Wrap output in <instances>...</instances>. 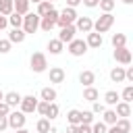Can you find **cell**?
<instances>
[{
	"mask_svg": "<svg viewBox=\"0 0 133 133\" xmlns=\"http://www.w3.org/2000/svg\"><path fill=\"white\" fill-rule=\"evenodd\" d=\"M83 100L85 102H98L100 100V91L91 85V87H83Z\"/></svg>",
	"mask_w": 133,
	"mask_h": 133,
	"instance_id": "cell-23",
	"label": "cell"
},
{
	"mask_svg": "<svg viewBox=\"0 0 133 133\" xmlns=\"http://www.w3.org/2000/svg\"><path fill=\"white\" fill-rule=\"evenodd\" d=\"M98 6H100V10H102V12H112V10H114V6H116V0H100V2H98Z\"/></svg>",
	"mask_w": 133,
	"mask_h": 133,
	"instance_id": "cell-32",
	"label": "cell"
},
{
	"mask_svg": "<svg viewBox=\"0 0 133 133\" xmlns=\"http://www.w3.org/2000/svg\"><path fill=\"white\" fill-rule=\"evenodd\" d=\"M104 110H106V106H104L100 100H98V102H91V112H94V114H102Z\"/></svg>",
	"mask_w": 133,
	"mask_h": 133,
	"instance_id": "cell-37",
	"label": "cell"
},
{
	"mask_svg": "<svg viewBox=\"0 0 133 133\" xmlns=\"http://www.w3.org/2000/svg\"><path fill=\"white\" fill-rule=\"evenodd\" d=\"M58 114H60V108H58V104H56V102H50V104H48V110H46V116H44V118H48V121H54V118H58Z\"/></svg>",
	"mask_w": 133,
	"mask_h": 133,
	"instance_id": "cell-27",
	"label": "cell"
},
{
	"mask_svg": "<svg viewBox=\"0 0 133 133\" xmlns=\"http://www.w3.org/2000/svg\"><path fill=\"white\" fill-rule=\"evenodd\" d=\"M106 129H108V127H106L102 121H94V123H91V133H106Z\"/></svg>",
	"mask_w": 133,
	"mask_h": 133,
	"instance_id": "cell-36",
	"label": "cell"
},
{
	"mask_svg": "<svg viewBox=\"0 0 133 133\" xmlns=\"http://www.w3.org/2000/svg\"><path fill=\"white\" fill-rule=\"evenodd\" d=\"M21 29L25 31V35L35 33V31L39 29V17H37L35 12H27V15H23V25H21Z\"/></svg>",
	"mask_w": 133,
	"mask_h": 133,
	"instance_id": "cell-4",
	"label": "cell"
},
{
	"mask_svg": "<svg viewBox=\"0 0 133 133\" xmlns=\"http://www.w3.org/2000/svg\"><path fill=\"white\" fill-rule=\"evenodd\" d=\"M6 19H8L10 29H21V25H23V15H19V12H10Z\"/></svg>",
	"mask_w": 133,
	"mask_h": 133,
	"instance_id": "cell-25",
	"label": "cell"
},
{
	"mask_svg": "<svg viewBox=\"0 0 133 133\" xmlns=\"http://www.w3.org/2000/svg\"><path fill=\"white\" fill-rule=\"evenodd\" d=\"M48 133H58V129H56L54 125H50V131H48Z\"/></svg>",
	"mask_w": 133,
	"mask_h": 133,
	"instance_id": "cell-50",
	"label": "cell"
},
{
	"mask_svg": "<svg viewBox=\"0 0 133 133\" xmlns=\"http://www.w3.org/2000/svg\"><path fill=\"white\" fill-rule=\"evenodd\" d=\"M35 131H37V133H48V131H50V121L42 116V118L35 123Z\"/></svg>",
	"mask_w": 133,
	"mask_h": 133,
	"instance_id": "cell-33",
	"label": "cell"
},
{
	"mask_svg": "<svg viewBox=\"0 0 133 133\" xmlns=\"http://www.w3.org/2000/svg\"><path fill=\"white\" fill-rule=\"evenodd\" d=\"M8 129V121H6V116H0V133H4Z\"/></svg>",
	"mask_w": 133,
	"mask_h": 133,
	"instance_id": "cell-43",
	"label": "cell"
},
{
	"mask_svg": "<svg viewBox=\"0 0 133 133\" xmlns=\"http://www.w3.org/2000/svg\"><path fill=\"white\" fill-rule=\"evenodd\" d=\"M25 37H27V35H25V31H23V29H10L6 39H8L10 44H23V42H25Z\"/></svg>",
	"mask_w": 133,
	"mask_h": 133,
	"instance_id": "cell-19",
	"label": "cell"
},
{
	"mask_svg": "<svg viewBox=\"0 0 133 133\" xmlns=\"http://www.w3.org/2000/svg\"><path fill=\"white\" fill-rule=\"evenodd\" d=\"M6 27H8V19H6V17H2V15H0V31H4V29H6Z\"/></svg>",
	"mask_w": 133,
	"mask_h": 133,
	"instance_id": "cell-45",
	"label": "cell"
},
{
	"mask_svg": "<svg viewBox=\"0 0 133 133\" xmlns=\"http://www.w3.org/2000/svg\"><path fill=\"white\" fill-rule=\"evenodd\" d=\"M15 133H31V131H29V129H25V127H23V129H17V131H15Z\"/></svg>",
	"mask_w": 133,
	"mask_h": 133,
	"instance_id": "cell-49",
	"label": "cell"
},
{
	"mask_svg": "<svg viewBox=\"0 0 133 133\" xmlns=\"http://www.w3.org/2000/svg\"><path fill=\"white\" fill-rule=\"evenodd\" d=\"M56 98H58V94H56V89H54L52 85L42 87V91H39V100H44V102H54Z\"/></svg>",
	"mask_w": 133,
	"mask_h": 133,
	"instance_id": "cell-17",
	"label": "cell"
},
{
	"mask_svg": "<svg viewBox=\"0 0 133 133\" xmlns=\"http://www.w3.org/2000/svg\"><path fill=\"white\" fill-rule=\"evenodd\" d=\"M29 6H31L29 0H12V8H15V12H19V15H27V12H29Z\"/></svg>",
	"mask_w": 133,
	"mask_h": 133,
	"instance_id": "cell-24",
	"label": "cell"
},
{
	"mask_svg": "<svg viewBox=\"0 0 133 133\" xmlns=\"http://www.w3.org/2000/svg\"><path fill=\"white\" fill-rule=\"evenodd\" d=\"M29 2H33V4H39V2H42V0H29Z\"/></svg>",
	"mask_w": 133,
	"mask_h": 133,
	"instance_id": "cell-53",
	"label": "cell"
},
{
	"mask_svg": "<svg viewBox=\"0 0 133 133\" xmlns=\"http://www.w3.org/2000/svg\"><path fill=\"white\" fill-rule=\"evenodd\" d=\"M96 114L91 112V110H81V125H91L96 118H94Z\"/></svg>",
	"mask_w": 133,
	"mask_h": 133,
	"instance_id": "cell-35",
	"label": "cell"
},
{
	"mask_svg": "<svg viewBox=\"0 0 133 133\" xmlns=\"http://www.w3.org/2000/svg\"><path fill=\"white\" fill-rule=\"evenodd\" d=\"M66 121H69V125H81V110L71 108L66 112Z\"/></svg>",
	"mask_w": 133,
	"mask_h": 133,
	"instance_id": "cell-28",
	"label": "cell"
},
{
	"mask_svg": "<svg viewBox=\"0 0 133 133\" xmlns=\"http://www.w3.org/2000/svg\"><path fill=\"white\" fill-rule=\"evenodd\" d=\"M21 98H23V96H21L19 91H6V94H4V100H2V102H6V104H8L10 108H17V106L21 104Z\"/></svg>",
	"mask_w": 133,
	"mask_h": 133,
	"instance_id": "cell-18",
	"label": "cell"
},
{
	"mask_svg": "<svg viewBox=\"0 0 133 133\" xmlns=\"http://www.w3.org/2000/svg\"><path fill=\"white\" fill-rule=\"evenodd\" d=\"M37 98L33 96V94H29V96H23L21 98V104H19V110L23 112V114H31V112H35V108H37Z\"/></svg>",
	"mask_w": 133,
	"mask_h": 133,
	"instance_id": "cell-8",
	"label": "cell"
},
{
	"mask_svg": "<svg viewBox=\"0 0 133 133\" xmlns=\"http://www.w3.org/2000/svg\"><path fill=\"white\" fill-rule=\"evenodd\" d=\"M66 50H69V54H71V56L79 58V56H83V54L87 52V44H85V39L75 37L73 42H69V44H66Z\"/></svg>",
	"mask_w": 133,
	"mask_h": 133,
	"instance_id": "cell-7",
	"label": "cell"
},
{
	"mask_svg": "<svg viewBox=\"0 0 133 133\" xmlns=\"http://www.w3.org/2000/svg\"><path fill=\"white\" fill-rule=\"evenodd\" d=\"M98 2H100V0H81V4H85L87 8H96Z\"/></svg>",
	"mask_w": 133,
	"mask_h": 133,
	"instance_id": "cell-44",
	"label": "cell"
},
{
	"mask_svg": "<svg viewBox=\"0 0 133 133\" xmlns=\"http://www.w3.org/2000/svg\"><path fill=\"white\" fill-rule=\"evenodd\" d=\"M6 121H8V129L17 131V129H23V127H25V123H27V114H23L21 110H10L8 116H6Z\"/></svg>",
	"mask_w": 133,
	"mask_h": 133,
	"instance_id": "cell-5",
	"label": "cell"
},
{
	"mask_svg": "<svg viewBox=\"0 0 133 133\" xmlns=\"http://www.w3.org/2000/svg\"><path fill=\"white\" fill-rule=\"evenodd\" d=\"M29 69L33 73H46L48 71V58L44 52H33L29 56Z\"/></svg>",
	"mask_w": 133,
	"mask_h": 133,
	"instance_id": "cell-2",
	"label": "cell"
},
{
	"mask_svg": "<svg viewBox=\"0 0 133 133\" xmlns=\"http://www.w3.org/2000/svg\"><path fill=\"white\" fill-rule=\"evenodd\" d=\"M118 96H121V102L131 104V102H133V85H125V89H123Z\"/></svg>",
	"mask_w": 133,
	"mask_h": 133,
	"instance_id": "cell-30",
	"label": "cell"
},
{
	"mask_svg": "<svg viewBox=\"0 0 133 133\" xmlns=\"http://www.w3.org/2000/svg\"><path fill=\"white\" fill-rule=\"evenodd\" d=\"M116 112H114V108H106L104 112H102V123L106 125V127H112L114 123H116Z\"/></svg>",
	"mask_w": 133,
	"mask_h": 133,
	"instance_id": "cell-20",
	"label": "cell"
},
{
	"mask_svg": "<svg viewBox=\"0 0 133 133\" xmlns=\"http://www.w3.org/2000/svg\"><path fill=\"white\" fill-rule=\"evenodd\" d=\"M75 25V29H77V33H89V31H94V19L91 17H77V21L73 23Z\"/></svg>",
	"mask_w": 133,
	"mask_h": 133,
	"instance_id": "cell-9",
	"label": "cell"
},
{
	"mask_svg": "<svg viewBox=\"0 0 133 133\" xmlns=\"http://www.w3.org/2000/svg\"><path fill=\"white\" fill-rule=\"evenodd\" d=\"M106 133H123V131H121L116 125H112V127H108V129H106Z\"/></svg>",
	"mask_w": 133,
	"mask_h": 133,
	"instance_id": "cell-47",
	"label": "cell"
},
{
	"mask_svg": "<svg viewBox=\"0 0 133 133\" xmlns=\"http://www.w3.org/2000/svg\"><path fill=\"white\" fill-rule=\"evenodd\" d=\"M12 108L6 104V102H0V116H8V112H10Z\"/></svg>",
	"mask_w": 133,
	"mask_h": 133,
	"instance_id": "cell-40",
	"label": "cell"
},
{
	"mask_svg": "<svg viewBox=\"0 0 133 133\" xmlns=\"http://www.w3.org/2000/svg\"><path fill=\"white\" fill-rule=\"evenodd\" d=\"M77 133H91V125H77Z\"/></svg>",
	"mask_w": 133,
	"mask_h": 133,
	"instance_id": "cell-42",
	"label": "cell"
},
{
	"mask_svg": "<svg viewBox=\"0 0 133 133\" xmlns=\"http://www.w3.org/2000/svg\"><path fill=\"white\" fill-rule=\"evenodd\" d=\"M112 56H114V60H116L118 64H125V66H129V64H131V60H133L131 50H129L127 46H125V48H114Z\"/></svg>",
	"mask_w": 133,
	"mask_h": 133,
	"instance_id": "cell-10",
	"label": "cell"
},
{
	"mask_svg": "<svg viewBox=\"0 0 133 133\" xmlns=\"http://www.w3.org/2000/svg\"><path fill=\"white\" fill-rule=\"evenodd\" d=\"M56 21H58V10L52 8L46 17H39V29L46 31V33H50V31L56 27Z\"/></svg>",
	"mask_w": 133,
	"mask_h": 133,
	"instance_id": "cell-6",
	"label": "cell"
},
{
	"mask_svg": "<svg viewBox=\"0 0 133 133\" xmlns=\"http://www.w3.org/2000/svg\"><path fill=\"white\" fill-rule=\"evenodd\" d=\"M2 100H4V91L0 89V102H2Z\"/></svg>",
	"mask_w": 133,
	"mask_h": 133,
	"instance_id": "cell-51",
	"label": "cell"
},
{
	"mask_svg": "<svg viewBox=\"0 0 133 133\" xmlns=\"http://www.w3.org/2000/svg\"><path fill=\"white\" fill-rule=\"evenodd\" d=\"M79 83H81L83 87H91V85L96 83V73L89 71V69H87V71H81V73H79Z\"/></svg>",
	"mask_w": 133,
	"mask_h": 133,
	"instance_id": "cell-14",
	"label": "cell"
},
{
	"mask_svg": "<svg viewBox=\"0 0 133 133\" xmlns=\"http://www.w3.org/2000/svg\"><path fill=\"white\" fill-rule=\"evenodd\" d=\"M62 50H64V44H62L58 37H54V39H50V42H48V52H50V54L58 56Z\"/></svg>",
	"mask_w": 133,
	"mask_h": 133,
	"instance_id": "cell-21",
	"label": "cell"
},
{
	"mask_svg": "<svg viewBox=\"0 0 133 133\" xmlns=\"http://www.w3.org/2000/svg\"><path fill=\"white\" fill-rule=\"evenodd\" d=\"M110 44H112V48H125L127 46V35L125 33H112Z\"/></svg>",
	"mask_w": 133,
	"mask_h": 133,
	"instance_id": "cell-26",
	"label": "cell"
},
{
	"mask_svg": "<svg viewBox=\"0 0 133 133\" xmlns=\"http://www.w3.org/2000/svg\"><path fill=\"white\" fill-rule=\"evenodd\" d=\"M52 8H54V4H52V2H46V0H42V2L37 4V10H35V15H37V17H46V15H48Z\"/></svg>",
	"mask_w": 133,
	"mask_h": 133,
	"instance_id": "cell-29",
	"label": "cell"
},
{
	"mask_svg": "<svg viewBox=\"0 0 133 133\" xmlns=\"http://www.w3.org/2000/svg\"><path fill=\"white\" fill-rule=\"evenodd\" d=\"M79 4H81V0H66V6L69 8H77Z\"/></svg>",
	"mask_w": 133,
	"mask_h": 133,
	"instance_id": "cell-46",
	"label": "cell"
},
{
	"mask_svg": "<svg viewBox=\"0 0 133 133\" xmlns=\"http://www.w3.org/2000/svg\"><path fill=\"white\" fill-rule=\"evenodd\" d=\"M123 2H125V4H133V0H123Z\"/></svg>",
	"mask_w": 133,
	"mask_h": 133,
	"instance_id": "cell-52",
	"label": "cell"
},
{
	"mask_svg": "<svg viewBox=\"0 0 133 133\" xmlns=\"http://www.w3.org/2000/svg\"><path fill=\"white\" fill-rule=\"evenodd\" d=\"M75 33H77L75 25H66V27H62V29H60L58 39H60L62 44H69V42H73V39H75Z\"/></svg>",
	"mask_w": 133,
	"mask_h": 133,
	"instance_id": "cell-13",
	"label": "cell"
},
{
	"mask_svg": "<svg viewBox=\"0 0 133 133\" xmlns=\"http://www.w3.org/2000/svg\"><path fill=\"white\" fill-rule=\"evenodd\" d=\"M10 48H12V44H10L8 39H2V37H0V54H8Z\"/></svg>",
	"mask_w": 133,
	"mask_h": 133,
	"instance_id": "cell-38",
	"label": "cell"
},
{
	"mask_svg": "<svg viewBox=\"0 0 133 133\" xmlns=\"http://www.w3.org/2000/svg\"><path fill=\"white\" fill-rule=\"evenodd\" d=\"M66 133H77V125H69L66 127Z\"/></svg>",
	"mask_w": 133,
	"mask_h": 133,
	"instance_id": "cell-48",
	"label": "cell"
},
{
	"mask_svg": "<svg viewBox=\"0 0 133 133\" xmlns=\"http://www.w3.org/2000/svg\"><path fill=\"white\" fill-rule=\"evenodd\" d=\"M125 81L133 83V66H125Z\"/></svg>",
	"mask_w": 133,
	"mask_h": 133,
	"instance_id": "cell-41",
	"label": "cell"
},
{
	"mask_svg": "<svg viewBox=\"0 0 133 133\" xmlns=\"http://www.w3.org/2000/svg\"><path fill=\"white\" fill-rule=\"evenodd\" d=\"M110 79H112V83H123L125 81V66H112Z\"/></svg>",
	"mask_w": 133,
	"mask_h": 133,
	"instance_id": "cell-22",
	"label": "cell"
},
{
	"mask_svg": "<svg viewBox=\"0 0 133 133\" xmlns=\"http://www.w3.org/2000/svg\"><path fill=\"white\" fill-rule=\"evenodd\" d=\"M48 104H50V102H44V100H39V102H37V108H35V112H39L42 116H46V110H48Z\"/></svg>",
	"mask_w": 133,
	"mask_h": 133,
	"instance_id": "cell-39",
	"label": "cell"
},
{
	"mask_svg": "<svg viewBox=\"0 0 133 133\" xmlns=\"http://www.w3.org/2000/svg\"><path fill=\"white\" fill-rule=\"evenodd\" d=\"M114 112H116L118 118H129V116H131V104H127V102H116V104H114Z\"/></svg>",
	"mask_w": 133,
	"mask_h": 133,
	"instance_id": "cell-16",
	"label": "cell"
},
{
	"mask_svg": "<svg viewBox=\"0 0 133 133\" xmlns=\"http://www.w3.org/2000/svg\"><path fill=\"white\" fill-rule=\"evenodd\" d=\"M85 44H87V48L100 50V48H102V44H104V37H102L100 33H96V31H89V33H87V37H85Z\"/></svg>",
	"mask_w": 133,
	"mask_h": 133,
	"instance_id": "cell-12",
	"label": "cell"
},
{
	"mask_svg": "<svg viewBox=\"0 0 133 133\" xmlns=\"http://www.w3.org/2000/svg\"><path fill=\"white\" fill-rule=\"evenodd\" d=\"M116 102H121V96H118V91L116 89H108L106 94H104V100H102V104L104 106H108V108H114V104Z\"/></svg>",
	"mask_w": 133,
	"mask_h": 133,
	"instance_id": "cell-15",
	"label": "cell"
},
{
	"mask_svg": "<svg viewBox=\"0 0 133 133\" xmlns=\"http://www.w3.org/2000/svg\"><path fill=\"white\" fill-rule=\"evenodd\" d=\"M123 133H131V121L129 118H116V123H114Z\"/></svg>",
	"mask_w": 133,
	"mask_h": 133,
	"instance_id": "cell-34",
	"label": "cell"
},
{
	"mask_svg": "<svg viewBox=\"0 0 133 133\" xmlns=\"http://www.w3.org/2000/svg\"><path fill=\"white\" fill-rule=\"evenodd\" d=\"M77 10L75 8H69V6H64L62 10H58V21H56V25L62 29V27H66V25H73L75 21H77Z\"/></svg>",
	"mask_w": 133,
	"mask_h": 133,
	"instance_id": "cell-3",
	"label": "cell"
},
{
	"mask_svg": "<svg viewBox=\"0 0 133 133\" xmlns=\"http://www.w3.org/2000/svg\"><path fill=\"white\" fill-rule=\"evenodd\" d=\"M48 79H50L52 85H56V83H62V81L66 79V73H64L62 66H50V71H48Z\"/></svg>",
	"mask_w": 133,
	"mask_h": 133,
	"instance_id": "cell-11",
	"label": "cell"
},
{
	"mask_svg": "<svg viewBox=\"0 0 133 133\" xmlns=\"http://www.w3.org/2000/svg\"><path fill=\"white\" fill-rule=\"evenodd\" d=\"M10 12H15L12 0H0V15H2V17H8Z\"/></svg>",
	"mask_w": 133,
	"mask_h": 133,
	"instance_id": "cell-31",
	"label": "cell"
},
{
	"mask_svg": "<svg viewBox=\"0 0 133 133\" xmlns=\"http://www.w3.org/2000/svg\"><path fill=\"white\" fill-rule=\"evenodd\" d=\"M112 25H114V15H112V12H102V15L94 21V31L102 35V33H106Z\"/></svg>",
	"mask_w": 133,
	"mask_h": 133,
	"instance_id": "cell-1",
	"label": "cell"
},
{
	"mask_svg": "<svg viewBox=\"0 0 133 133\" xmlns=\"http://www.w3.org/2000/svg\"><path fill=\"white\" fill-rule=\"evenodd\" d=\"M46 2H52V4H54V0H46Z\"/></svg>",
	"mask_w": 133,
	"mask_h": 133,
	"instance_id": "cell-54",
	"label": "cell"
}]
</instances>
